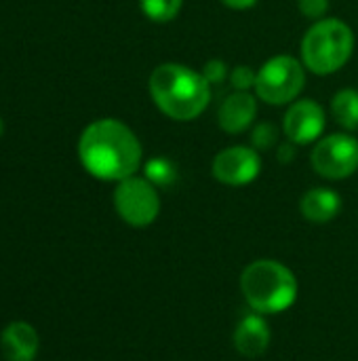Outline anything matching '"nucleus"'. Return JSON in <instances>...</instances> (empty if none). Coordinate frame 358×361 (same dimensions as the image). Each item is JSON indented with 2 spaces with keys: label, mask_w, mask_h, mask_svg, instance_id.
Instances as JSON below:
<instances>
[{
  "label": "nucleus",
  "mask_w": 358,
  "mask_h": 361,
  "mask_svg": "<svg viewBox=\"0 0 358 361\" xmlns=\"http://www.w3.org/2000/svg\"><path fill=\"white\" fill-rule=\"evenodd\" d=\"M78 159L93 178L120 182L141 169L143 148L129 125L116 118H99L82 131Z\"/></svg>",
  "instance_id": "1"
},
{
  "label": "nucleus",
  "mask_w": 358,
  "mask_h": 361,
  "mask_svg": "<svg viewBox=\"0 0 358 361\" xmlns=\"http://www.w3.org/2000/svg\"><path fill=\"white\" fill-rule=\"evenodd\" d=\"M148 91L154 106L179 123L198 118L211 102V85L203 72L175 61L160 63L152 70Z\"/></svg>",
  "instance_id": "2"
},
{
  "label": "nucleus",
  "mask_w": 358,
  "mask_h": 361,
  "mask_svg": "<svg viewBox=\"0 0 358 361\" xmlns=\"http://www.w3.org/2000/svg\"><path fill=\"white\" fill-rule=\"evenodd\" d=\"M241 294L249 307L260 315H279L291 309L300 294L295 273L274 258H260L249 262L241 273Z\"/></svg>",
  "instance_id": "3"
},
{
  "label": "nucleus",
  "mask_w": 358,
  "mask_h": 361,
  "mask_svg": "<svg viewBox=\"0 0 358 361\" xmlns=\"http://www.w3.org/2000/svg\"><path fill=\"white\" fill-rule=\"evenodd\" d=\"M354 51L352 27L335 17L314 21L302 38L300 57L306 70L317 76H329L342 70Z\"/></svg>",
  "instance_id": "4"
},
{
  "label": "nucleus",
  "mask_w": 358,
  "mask_h": 361,
  "mask_svg": "<svg viewBox=\"0 0 358 361\" xmlns=\"http://www.w3.org/2000/svg\"><path fill=\"white\" fill-rule=\"evenodd\" d=\"M306 85V66L293 55H274L257 70L255 95L268 106H289Z\"/></svg>",
  "instance_id": "5"
},
{
  "label": "nucleus",
  "mask_w": 358,
  "mask_h": 361,
  "mask_svg": "<svg viewBox=\"0 0 358 361\" xmlns=\"http://www.w3.org/2000/svg\"><path fill=\"white\" fill-rule=\"evenodd\" d=\"M112 201L118 218L133 228H148L160 216L158 188L137 173L116 182Z\"/></svg>",
  "instance_id": "6"
},
{
  "label": "nucleus",
  "mask_w": 358,
  "mask_h": 361,
  "mask_svg": "<svg viewBox=\"0 0 358 361\" xmlns=\"http://www.w3.org/2000/svg\"><path fill=\"white\" fill-rule=\"evenodd\" d=\"M310 163L325 180H346L358 169V140L350 133L321 137L310 154Z\"/></svg>",
  "instance_id": "7"
},
{
  "label": "nucleus",
  "mask_w": 358,
  "mask_h": 361,
  "mask_svg": "<svg viewBox=\"0 0 358 361\" xmlns=\"http://www.w3.org/2000/svg\"><path fill=\"white\" fill-rule=\"evenodd\" d=\"M211 173L219 184L238 188L255 182L262 173V157L253 146H230L215 154Z\"/></svg>",
  "instance_id": "8"
},
{
  "label": "nucleus",
  "mask_w": 358,
  "mask_h": 361,
  "mask_svg": "<svg viewBox=\"0 0 358 361\" xmlns=\"http://www.w3.org/2000/svg\"><path fill=\"white\" fill-rule=\"evenodd\" d=\"M325 110L319 102L310 97L295 99L289 104L283 116V133L295 146H308L321 140L325 131Z\"/></svg>",
  "instance_id": "9"
},
{
  "label": "nucleus",
  "mask_w": 358,
  "mask_h": 361,
  "mask_svg": "<svg viewBox=\"0 0 358 361\" xmlns=\"http://www.w3.org/2000/svg\"><path fill=\"white\" fill-rule=\"evenodd\" d=\"M270 343H272V330L266 322V315L249 311L234 326L232 345L236 353H241L243 357H249V360L262 357L268 351Z\"/></svg>",
  "instance_id": "10"
},
{
  "label": "nucleus",
  "mask_w": 358,
  "mask_h": 361,
  "mask_svg": "<svg viewBox=\"0 0 358 361\" xmlns=\"http://www.w3.org/2000/svg\"><path fill=\"white\" fill-rule=\"evenodd\" d=\"M255 116H257V95H253L251 91H234L219 106L217 123L226 133L238 135L253 125Z\"/></svg>",
  "instance_id": "11"
},
{
  "label": "nucleus",
  "mask_w": 358,
  "mask_h": 361,
  "mask_svg": "<svg viewBox=\"0 0 358 361\" xmlns=\"http://www.w3.org/2000/svg\"><path fill=\"white\" fill-rule=\"evenodd\" d=\"M40 349V336L27 322H13L0 334V351L6 361H34Z\"/></svg>",
  "instance_id": "12"
},
{
  "label": "nucleus",
  "mask_w": 358,
  "mask_h": 361,
  "mask_svg": "<svg viewBox=\"0 0 358 361\" xmlns=\"http://www.w3.org/2000/svg\"><path fill=\"white\" fill-rule=\"evenodd\" d=\"M342 212V197L333 188L317 186L302 195L300 214L312 224H327Z\"/></svg>",
  "instance_id": "13"
},
{
  "label": "nucleus",
  "mask_w": 358,
  "mask_h": 361,
  "mask_svg": "<svg viewBox=\"0 0 358 361\" xmlns=\"http://www.w3.org/2000/svg\"><path fill=\"white\" fill-rule=\"evenodd\" d=\"M331 114L340 127L348 133L358 129V91L357 89H340L331 97Z\"/></svg>",
  "instance_id": "14"
},
{
  "label": "nucleus",
  "mask_w": 358,
  "mask_h": 361,
  "mask_svg": "<svg viewBox=\"0 0 358 361\" xmlns=\"http://www.w3.org/2000/svg\"><path fill=\"white\" fill-rule=\"evenodd\" d=\"M143 178L150 180L156 188H173L179 180V169L177 165L167 159V157H154V159H148L146 165H143Z\"/></svg>",
  "instance_id": "15"
},
{
  "label": "nucleus",
  "mask_w": 358,
  "mask_h": 361,
  "mask_svg": "<svg viewBox=\"0 0 358 361\" xmlns=\"http://www.w3.org/2000/svg\"><path fill=\"white\" fill-rule=\"evenodd\" d=\"M184 6V0H139L141 13L154 23L173 21Z\"/></svg>",
  "instance_id": "16"
},
{
  "label": "nucleus",
  "mask_w": 358,
  "mask_h": 361,
  "mask_svg": "<svg viewBox=\"0 0 358 361\" xmlns=\"http://www.w3.org/2000/svg\"><path fill=\"white\" fill-rule=\"evenodd\" d=\"M279 144V127L272 123H257L251 129V146L260 152L270 150Z\"/></svg>",
  "instance_id": "17"
},
{
  "label": "nucleus",
  "mask_w": 358,
  "mask_h": 361,
  "mask_svg": "<svg viewBox=\"0 0 358 361\" xmlns=\"http://www.w3.org/2000/svg\"><path fill=\"white\" fill-rule=\"evenodd\" d=\"M255 80L257 72L251 66H236L230 72V85L234 87V91H251L255 89Z\"/></svg>",
  "instance_id": "18"
},
{
  "label": "nucleus",
  "mask_w": 358,
  "mask_h": 361,
  "mask_svg": "<svg viewBox=\"0 0 358 361\" xmlns=\"http://www.w3.org/2000/svg\"><path fill=\"white\" fill-rule=\"evenodd\" d=\"M329 4H331L329 0H298L300 13L306 19H312V21L325 19L327 13H329Z\"/></svg>",
  "instance_id": "19"
},
{
  "label": "nucleus",
  "mask_w": 358,
  "mask_h": 361,
  "mask_svg": "<svg viewBox=\"0 0 358 361\" xmlns=\"http://www.w3.org/2000/svg\"><path fill=\"white\" fill-rule=\"evenodd\" d=\"M200 72H203V76L207 78V82H209L211 87L224 82L226 78H230L228 66H226V61H222V59H209V61L203 66Z\"/></svg>",
  "instance_id": "20"
},
{
  "label": "nucleus",
  "mask_w": 358,
  "mask_h": 361,
  "mask_svg": "<svg viewBox=\"0 0 358 361\" xmlns=\"http://www.w3.org/2000/svg\"><path fill=\"white\" fill-rule=\"evenodd\" d=\"M276 159L281 165H287L295 159V144L287 140V144H281L279 146V152H276Z\"/></svg>",
  "instance_id": "21"
},
{
  "label": "nucleus",
  "mask_w": 358,
  "mask_h": 361,
  "mask_svg": "<svg viewBox=\"0 0 358 361\" xmlns=\"http://www.w3.org/2000/svg\"><path fill=\"white\" fill-rule=\"evenodd\" d=\"M219 2L228 8H234V11H247V8L257 4V0H219Z\"/></svg>",
  "instance_id": "22"
},
{
  "label": "nucleus",
  "mask_w": 358,
  "mask_h": 361,
  "mask_svg": "<svg viewBox=\"0 0 358 361\" xmlns=\"http://www.w3.org/2000/svg\"><path fill=\"white\" fill-rule=\"evenodd\" d=\"M2 131H4V125H2V118H0V135H2Z\"/></svg>",
  "instance_id": "23"
}]
</instances>
